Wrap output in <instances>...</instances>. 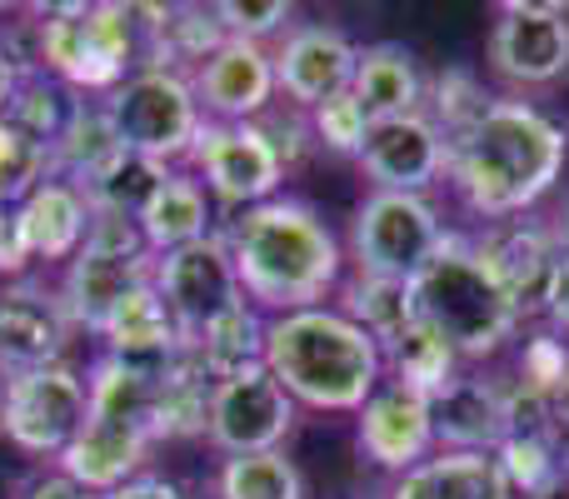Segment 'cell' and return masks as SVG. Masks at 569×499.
<instances>
[{
    "instance_id": "obj_27",
    "label": "cell",
    "mask_w": 569,
    "mask_h": 499,
    "mask_svg": "<svg viewBox=\"0 0 569 499\" xmlns=\"http://www.w3.org/2000/svg\"><path fill=\"white\" fill-rule=\"evenodd\" d=\"M266 325H270L266 310H256L250 300H240L236 310L216 315L200 335H190L186 350L210 380H236V375L266 365Z\"/></svg>"
},
{
    "instance_id": "obj_46",
    "label": "cell",
    "mask_w": 569,
    "mask_h": 499,
    "mask_svg": "<svg viewBox=\"0 0 569 499\" xmlns=\"http://www.w3.org/2000/svg\"><path fill=\"white\" fill-rule=\"evenodd\" d=\"M555 415H560V425H565V430H569V370H565L560 390H555Z\"/></svg>"
},
{
    "instance_id": "obj_25",
    "label": "cell",
    "mask_w": 569,
    "mask_h": 499,
    "mask_svg": "<svg viewBox=\"0 0 569 499\" xmlns=\"http://www.w3.org/2000/svg\"><path fill=\"white\" fill-rule=\"evenodd\" d=\"M210 220H216L210 190L200 186L196 176H186V170H170L166 186H160L156 196H150V206L136 216V226H140L146 250L160 260V255H170V250H186V246H196V240L216 236Z\"/></svg>"
},
{
    "instance_id": "obj_15",
    "label": "cell",
    "mask_w": 569,
    "mask_h": 499,
    "mask_svg": "<svg viewBox=\"0 0 569 499\" xmlns=\"http://www.w3.org/2000/svg\"><path fill=\"white\" fill-rule=\"evenodd\" d=\"M200 116L216 126H250L266 120L280 100L276 86V50L256 46V40H226L206 66L190 70Z\"/></svg>"
},
{
    "instance_id": "obj_32",
    "label": "cell",
    "mask_w": 569,
    "mask_h": 499,
    "mask_svg": "<svg viewBox=\"0 0 569 499\" xmlns=\"http://www.w3.org/2000/svg\"><path fill=\"white\" fill-rule=\"evenodd\" d=\"M216 499H305V475L284 450L230 455L216 470Z\"/></svg>"
},
{
    "instance_id": "obj_18",
    "label": "cell",
    "mask_w": 569,
    "mask_h": 499,
    "mask_svg": "<svg viewBox=\"0 0 569 499\" xmlns=\"http://www.w3.org/2000/svg\"><path fill=\"white\" fill-rule=\"evenodd\" d=\"M355 445L375 470H390L400 480L405 470L425 465L440 440H435V410L425 395L405 390V385L385 380L380 390L365 400V410L355 415Z\"/></svg>"
},
{
    "instance_id": "obj_42",
    "label": "cell",
    "mask_w": 569,
    "mask_h": 499,
    "mask_svg": "<svg viewBox=\"0 0 569 499\" xmlns=\"http://www.w3.org/2000/svg\"><path fill=\"white\" fill-rule=\"evenodd\" d=\"M20 499H100V495L80 490L76 480H66L60 470H50V475H36V480L20 490Z\"/></svg>"
},
{
    "instance_id": "obj_26",
    "label": "cell",
    "mask_w": 569,
    "mask_h": 499,
    "mask_svg": "<svg viewBox=\"0 0 569 499\" xmlns=\"http://www.w3.org/2000/svg\"><path fill=\"white\" fill-rule=\"evenodd\" d=\"M385 499H515L495 455L435 450L425 465L405 470Z\"/></svg>"
},
{
    "instance_id": "obj_1",
    "label": "cell",
    "mask_w": 569,
    "mask_h": 499,
    "mask_svg": "<svg viewBox=\"0 0 569 499\" xmlns=\"http://www.w3.org/2000/svg\"><path fill=\"white\" fill-rule=\"evenodd\" d=\"M569 136L560 120L520 96H495L470 130L450 140L445 180L485 226L520 220L560 186Z\"/></svg>"
},
{
    "instance_id": "obj_40",
    "label": "cell",
    "mask_w": 569,
    "mask_h": 499,
    "mask_svg": "<svg viewBox=\"0 0 569 499\" xmlns=\"http://www.w3.org/2000/svg\"><path fill=\"white\" fill-rule=\"evenodd\" d=\"M36 260L26 240V226H20L16 206H0V275H26V265Z\"/></svg>"
},
{
    "instance_id": "obj_33",
    "label": "cell",
    "mask_w": 569,
    "mask_h": 499,
    "mask_svg": "<svg viewBox=\"0 0 569 499\" xmlns=\"http://www.w3.org/2000/svg\"><path fill=\"white\" fill-rule=\"evenodd\" d=\"M166 176H170L166 166H156V160L130 156V150H126V156H120L116 166L106 170V176L90 180V186H80V190H86V200H90V210H96V216H126V220H136L140 210L150 206V196L166 186Z\"/></svg>"
},
{
    "instance_id": "obj_12",
    "label": "cell",
    "mask_w": 569,
    "mask_h": 499,
    "mask_svg": "<svg viewBox=\"0 0 569 499\" xmlns=\"http://www.w3.org/2000/svg\"><path fill=\"white\" fill-rule=\"evenodd\" d=\"M295 430V400L280 390V380L260 365L236 380L210 385V415H206V440L220 455H266L280 450Z\"/></svg>"
},
{
    "instance_id": "obj_4",
    "label": "cell",
    "mask_w": 569,
    "mask_h": 499,
    "mask_svg": "<svg viewBox=\"0 0 569 499\" xmlns=\"http://www.w3.org/2000/svg\"><path fill=\"white\" fill-rule=\"evenodd\" d=\"M415 320L430 325L465 365L490 360L520 335V305L505 295L495 270L480 260L475 240L445 236L440 255L410 280Z\"/></svg>"
},
{
    "instance_id": "obj_36",
    "label": "cell",
    "mask_w": 569,
    "mask_h": 499,
    "mask_svg": "<svg viewBox=\"0 0 569 499\" xmlns=\"http://www.w3.org/2000/svg\"><path fill=\"white\" fill-rule=\"evenodd\" d=\"M50 176H56L50 146H40L16 120L0 116V206H20V200L46 186Z\"/></svg>"
},
{
    "instance_id": "obj_17",
    "label": "cell",
    "mask_w": 569,
    "mask_h": 499,
    "mask_svg": "<svg viewBox=\"0 0 569 499\" xmlns=\"http://www.w3.org/2000/svg\"><path fill=\"white\" fill-rule=\"evenodd\" d=\"M355 166L365 170L375 190H400V196H425L450 166V140L430 116H400V120H375L365 150Z\"/></svg>"
},
{
    "instance_id": "obj_20",
    "label": "cell",
    "mask_w": 569,
    "mask_h": 499,
    "mask_svg": "<svg viewBox=\"0 0 569 499\" xmlns=\"http://www.w3.org/2000/svg\"><path fill=\"white\" fill-rule=\"evenodd\" d=\"M96 340H106V355L126 360L130 370H140V375H156V380H166L180 365V355H186V335H180L170 305L160 300L156 280L130 290L126 300L110 310V320L100 325Z\"/></svg>"
},
{
    "instance_id": "obj_9",
    "label": "cell",
    "mask_w": 569,
    "mask_h": 499,
    "mask_svg": "<svg viewBox=\"0 0 569 499\" xmlns=\"http://www.w3.org/2000/svg\"><path fill=\"white\" fill-rule=\"evenodd\" d=\"M90 415L86 370L76 365H40V370L6 375V410H0V430L20 455L36 460H60L66 445Z\"/></svg>"
},
{
    "instance_id": "obj_21",
    "label": "cell",
    "mask_w": 569,
    "mask_h": 499,
    "mask_svg": "<svg viewBox=\"0 0 569 499\" xmlns=\"http://www.w3.org/2000/svg\"><path fill=\"white\" fill-rule=\"evenodd\" d=\"M475 250H480V260L495 270V280L505 285V295L520 305V315L540 310L545 285H550L555 265H560L545 220H530V216L495 220V226H485V236L475 240Z\"/></svg>"
},
{
    "instance_id": "obj_14",
    "label": "cell",
    "mask_w": 569,
    "mask_h": 499,
    "mask_svg": "<svg viewBox=\"0 0 569 499\" xmlns=\"http://www.w3.org/2000/svg\"><path fill=\"white\" fill-rule=\"evenodd\" d=\"M270 50H276V86L284 106L300 110V116L345 96L355 80V60H360V46L330 20H300Z\"/></svg>"
},
{
    "instance_id": "obj_30",
    "label": "cell",
    "mask_w": 569,
    "mask_h": 499,
    "mask_svg": "<svg viewBox=\"0 0 569 499\" xmlns=\"http://www.w3.org/2000/svg\"><path fill=\"white\" fill-rule=\"evenodd\" d=\"M340 310L385 350V345H395L415 325V295L405 280H380V275L355 270L340 285Z\"/></svg>"
},
{
    "instance_id": "obj_29",
    "label": "cell",
    "mask_w": 569,
    "mask_h": 499,
    "mask_svg": "<svg viewBox=\"0 0 569 499\" xmlns=\"http://www.w3.org/2000/svg\"><path fill=\"white\" fill-rule=\"evenodd\" d=\"M460 365H465L460 355L420 320H415L395 345H385V375H390V385H405V390L425 395V400L450 390V385L460 380Z\"/></svg>"
},
{
    "instance_id": "obj_7",
    "label": "cell",
    "mask_w": 569,
    "mask_h": 499,
    "mask_svg": "<svg viewBox=\"0 0 569 499\" xmlns=\"http://www.w3.org/2000/svg\"><path fill=\"white\" fill-rule=\"evenodd\" d=\"M156 280V255L140 240V226L126 216H96L90 220L86 246L66 260V275H60V300H66L76 330L100 335V325L110 320L120 300L130 290Z\"/></svg>"
},
{
    "instance_id": "obj_5",
    "label": "cell",
    "mask_w": 569,
    "mask_h": 499,
    "mask_svg": "<svg viewBox=\"0 0 569 499\" xmlns=\"http://www.w3.org/2000/svg\"><path fill=\"white\" fill-rule=\"evenodd\" d=\"M36 66L66 90L106 100L140 70V16L120 0H76L36 10Z\"/></svg>"
},
{
    "instance_id": "obj_13",
    "label": "cell",
    "mask_w": 569,
    "mask_h": 499,
    "mask_svg": "<svg viewBox=\"0 0 569 499\" xmlns=\"http://www.w3.org/2000/svg\"><path fill=\"white\" fill-rule=\"evenodd\" d=\"M156 290L160 300L170 305V315H176L180 335H200L216 315L236 310L240 300H246V290H240V275H236V260H230V246H226V230H216V236L196 240V246L186 250H170L156 260Z\"/></svg>"
},
{
    "instance_id": "obj_6",
    "label": "cell",
    "mask_w": 569,
    "mask_h": 499,
    "mask_svg": "<svg viewBox=\"0 0 569 499\" xmlns=\"http://www.w3.org/2000/svg\"><path fill=\"white\" fill-rule=\"evenodd\" d=\"M106 110L120 130V146L166 170L176 160H190L200 126H206L190 76L186 70H160V66H140L136 76L120 80L106 96Z\"/></svg>"
},
{
    "instance_id": "obj_19",
    "label": "cell",
    "mask_w": 569,
    "mask_h": 499,
    "mask_svg": "<svg viewBox=\"0 0 569 499\" xmlns=\"http://www.w3.org/2000/svg\"><path fill=\"white\" fill-rule=\"evenodd\" d=\"M156 450V435L146 420L136 415H116V410H90L86 425L76 430V440L66 445V455L56 460V470L66 480H76L90 495H110L126 480H136L146 455Z\"/></svg>"
},
{
    "instance_id": "obj_10",
    "label": "cell",
    "mask_w": 569,
    "mask_h": 499,
    "mask_svg": "<svg viewBox=\"0 0 569 499\" xmlns=\"http://www.w3.org/2000/svg\"><path fill=\"white\" fill-rule=\"evenodd\" d=\"M490 70L515 90H545L569 76V6L505 0L485 40Z\"/></svg>"
},
{
    "instance_id": "obj_23",
    "label": "cell",
    "mask_w": 569,
    "mask_h": 499,
    "mask_svg": "<svg viewBox=\"0 0 569 499\" xmlns=\"http://www.w3.org/2000/svg\"><path fill=\"white\" fill-rule=\"evenodd\" d=\"M350 96L360 100V110L370 116V126L375 120L420 116L425 110V70H420V60H415V50L400 46V40L360 46Z\"/></svg>"
},
{
    "instance_id": "obj_16",
    "label": "cell",
    "mask_w": 569,
    "mask_h": 499,
    "mask_svg": "<svg viewBox=\"0 0 569 499\" xmlns=\"http://www.w3.org/2000/svg\"><path fill=\"white\" fill-rule=\"evenodd\" d=\"M76 340L66 300L46 280H10L0 285V375L60 365Z\"/></svg>"
},
{
    "instance_id": "obj_31",
    "label": "cell",
    "mask_w": 569,
    "mask_h": 499,
    "mask_svg": "<svg viewBox=\"0 0 569 499\" xmlns=\"http://www.w3.org/2000/svg\"><path fill=\"white\" fill-rule=\"evenodd\" d=\"M495 465H500L515 499H560L569 480L560 435H505V445L495 450Z\"/></svg>"
},
{
    "instance_id": "obj_28",
    "label": "cell",
    "mask_w": 569,
    "mask_h": 499,
    "mask_svg": "<svg viewBox=\"0 0 569 499\" xmlns=\"http://www.w3.org/2000/svg\"><path fill=\"white\" fill-rule=\"evenodd\" d=\"M126 156V146H120V130L116 120H110L106 100H76V110H70L66 130H60V140L50 146V160H56V176L70 180V186H90V180H100L116 160Z\"/></svg>"
},
{
    "instance_id": "obj_44",
    "label": "cell",
    "mask_w": 569,
    "mask_h": 499,
    "mask_svg": "<svg viewBox=\"0 0 569 499\" xmlns=\"http://www.w3.org/2000/svg\"><path fill=\"white\" fill-rule=\"evenodd\" d=\"M26 66H36V60H20L16 50L0 40V116H6V106L16 100V86H20V76H26Z\"/></svg>"
},
{
    "instance_id": "obj_47",
    "label": "cell",
    "mask_w": 569,
    "mask_h": 499,
    "mask_svg": "<svg viewBox=\"0 0 569 499\" xmlns=\"http://www.w3.org/2000/svg\"><path fill=\"white\" fill-rule=\"evenodd\" d=\"M0 410H6V375H0Z\"/></svg>"
},
{
    "instance_id": "obj_43",
    "label": "cell",
    "mask_w": 569,
    "mask_h": 499,
    "mask_svg": "<svg viewBox=\"0 0 569 499\" xmlns=\"http://www.w3.org/2000/svg\"><path fill=\"white\" fill-rule=\"evenodd\" d=\"M100 499H186V495H180V485L160 480V475H136V480H126L120 490H110Z\"/></svg>"
},
{
    "instance_id": "obj_3",
    "label": "cell",
    "mask_w": 569,
    "mask_h": 499,
    "mask_svg": "<svg viewBox=\"0 0 569 499\" xmlns=\"http://www.w3.org/2000/svg\"><path fill=\"white\" fill-rule=\"evenodd\" d=\"M266 370L295 405L325 415H360L365 400L385 385V350L340 305H315V310L270 315Z\"/></svg>"
},
{
    "instance_id": "obj_41",
    "label": "cell",
    "mask_w": 569,
    "mask_h": 499,
    "mask_svg": "<svg viewBox=\"0 0 569 499\" xmlns=\"http://www.w3.org/2000/svg\"><path fill=\"white\" fill-rule=\"evenodd\" d=\"M540 315L550 320V330L569 335V265H555L550 285H545V300H540Z\"/></svg>"
},
{
    "instance_id": "obj_37",
    "label": "cell",
    "mask_w": 569,
    "mask_h": 499,
    "mask_svg": "<svg viewBox=\"0 0 569 499\" xmlns=\"http://www.w3.org/2000/svg\"><path fill=\"white\" fill-rule=\"evenodd\" d=\"M305 120H310V140L320 150L345 156V160H360L365 136H370V116L360 110V100H355L350 90L335 96V100H325V106H315Z\"/></svg>"
},
{
    "instance_id": "obj_39",
    "label": "cell",
    "mask_w": 569,
    "mask_h": 499,
    "mask_svg": "<svg viewBox=\"0 0 569 499\" xmlns=\"http://www.w3.org/2000/svg\"><path fill=\"white\" fill-rule=\"evenodd\" d=\"M565 370H569V340L560 330L545 325V330H535L530 340L520 345V370H515V380L520 385H530V390H540V395H550L555 400Z\"/></svg>"
},
{
    "instance_id": "obj_45",
    "label": "cell",
    "mask_w": 569,
    "mask_h": 499,
    "mask_svg": "<svg viewBox=\"0 0 569 499\" xmlns=\"http://www.w3.org/2000/svg\"><path fill=\"white\" fill-rule=\"evenodd\" d=\"M545 226H550V246H555V260L560 265H569V200L560 210H555L550 220H545Z\"/></svg>"
},
{
    "instance_id": "obj_34",
    "label": "cell",
    "mask_w": 569,
    "mask_h": 499,
    "mask_svg": "<svg viewBox=\"0 0 569 499\" xmlns=\"http://www.w3.org/2000/svg\"><path fill=\"white\" fill-rule=\"evenodd\" d=\"M70 110H76V100H70V90L60 86V80H50L40 66H26V76H20L16 86V100L6 106V120H16L26 136H36L40 146H56L60 130H66Z\"/></svg>"
},
{
    "instance_id": "obj_11",
    "label": "cell",
    "mask_w": 569,
    "mask_h": 499,
    "mask_svg": "<svg viewBox=\"0 0 569 499\" xmlns=\"http://www.w3.org/2000/svg\"><path fill=\"white\" fill-rule=\"evenodd\" d=\"M190 166H196L200 186L210 190V200H220L230 210L266 206V200L280 196L284 180V160L260 120H250V126L206 120L196 136V150H190Z\"/></svg>"
},
{
    "instance_id": "obj_8",
    "label": "cell",
    "mask_w": 569,
    "mask_h": 499,
    "mask_svg": "<svg viewBox=\"0 0 569 499\" xmlns=\"http://www.w3.org/2000/svg\"><path fill=\"white\" fill-rule=\"evenodd\" d=\"M445 220L425 196L400 190H370L350 220V260L360 275L410 285L445 246Z\"/></svg>"
},
{
    "instance_id": "obj_24",
    "label": "cell",
    "mask_w": 569,
    "mask_h": 499,
    "mask_svg": "<svg viewBox=\"0 0 569 499\" xmlns=\"http://www.w3.org/2000/svg\"><path fill=\"white\" fill-rule=\"evenodd\" d=\"M16 210H20V226H26L30 255L46 260V265L70 260V255L86 246L90 220H96L86 190L70 186V180H60V176H50L40 190H30Z\"/></svg>"
},
{
    "instance_id": "obj_38",
    "label": "cell",
    "mask_w": 569,
    "mask_h": 499,
    "mask_svg": "<svg viewBox=\"0 0 569 499\" xmlns=\"http://www.w3.org/2000/svg\"><path fill=\"white\" fill-rule=\"evenodd\" d=\"M216 20L226 26L230 40H256L266 46L270 36H284L295 26V6L290 0H220Z\"/></svg>"
},
{
    "instance_id": "obj_2",
    "label": "cell",
    "mask_w": 569,
    "mask_h": 499,
    "mask_svg": "<svg viewBox=\"0 0 569 499\" xmlns=\"http://www.w3.org/2000/svg\"><path fill=\"white\" fill-rule=\"evenodd\" d=\"M240 290L256 310L295 315L315 310L345 285V250L325 216L300 196H276L240 210L226 226Z\"/></svg>"
},
{
    "instance_id": "obj_22",
    "label": "cell",
    "mask_w": 569,
    "mask_h": 499,
    "mask_svg": "<svg viewBox=\"0 0 569 499\" xmlns=\"http://www.w3.org/2000/svg\"><path fill=\"white\" fill-rule=\"evenodd\" d=\"M430 410H435V440H440V450L495 455L505 445V435H510L500 375H460L445 395H435Z\"/></svg>"
},
{
    "instance_id": "obj_35",
    "label": "cell",
    "mask_w": 569,
    "mask_h": 499,
    "mask_svg": "<svg viewBox=\"0 0 569 499\" xmlns=\"http://www.w3.org/2000/svg\"><path fill=\"white\" fill-rule=\"evenodd\" d=\"M490 90L480 86V76L465 66H445L435 80H425V116L445 130V140H455L460 130H470L490 106Z\"/></svg>"
}]
</instances>
